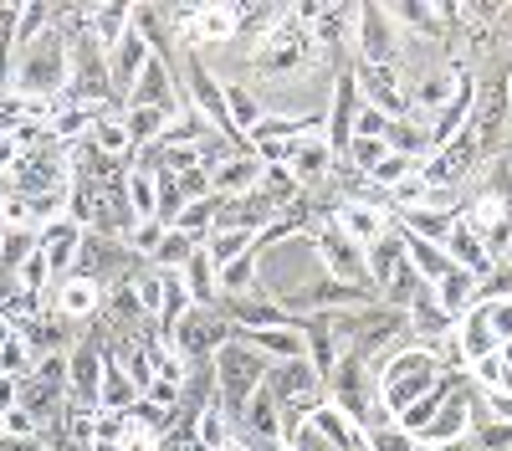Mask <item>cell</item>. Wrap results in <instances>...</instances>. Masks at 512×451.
I'll list each match as a JSON object with an SVG mask.
<instances>
[{
  "mask_svg": "<svg viewBox=\"0 0 512 451\" xmlns=\"http://www.w3.org/2000/svg\"><path fill=\"white\" fill-rule=\"evenodd\" d=\"M6 328H11V323H6V318H0V334H6Z\"/></svg>",
  "mask_w": 512,
  "mask_h": 451,
  "instance_id": "obj_49",
  "label": "cell"
},
{
  "mask_svg": "<svg viewBox=\"0 0 512 451\" xmlns=\"http://www.w3.org/2000/svg\"><path fill=\"white\" fill-rule=\"evenodd\" d=\"M487 323H492L497 349H502V344H512V303H487Z\"/></svg>",
  "mask_w": 512,
  "mask_h": 451,
  "instance_id": "obj_44",
  "label": "cell"
},
{
  "mask_svg": "<svg viewBox=\"0 0 512 451\" xmlns=\"http://www.w3.org/2000/svg\"><path fill=\"white\" fill-rule=\"evenodd\" d=\"M323 385H328V405H333V410H344L354 426L369 421L374 390H364V359H359V354H344V359H338V369H333Z\"/></svg>",
  "mask_w": 512,
  "mask_h": 451,
  "instance_id": "obj_11",
  "label": "cell"
},
{
  "mask_svg": "<svg viewBox=\"0 0 512 451\" xmlns=\"http://www.w3.org/2000/svg\"><path fill=\"white\" fill-rule=\"evenodd\" d=\"M364 441H369V451H415V436H410V431H400L395 421H390V426L364 431Z\"/></svg>",
  "mask_w": 512,
  "mask_h": 451,
  "instance_id": "obj_42",
  "label": "cell"
},
{
  "mask_svg": "<svg viewBox=\"0 0 512 451\" xmlns=\"http://www.w3.org/2000/svg\"><path fill=\"white\" fill-rule=\"evenodd\" d=\"M267 369H272V359H262L256 349H246L241 339H231V344H221L216 349V400H221V410L231 416V426L241 421V410H246V400L267 385Z\"/></svg>",
  "mask_w": 512,
  "mask_h": 451,
  "instance_id": "obj_4",
  "label": "cell"
},
{
  "mask_svg": "<svg viewBox=\"0 0 512 451\" xmlns=\"http://www.w3.org/2000/svg\"><path fill=\"white\" fill-rule=\"evenodd\" d=\"M308 31H313V47L323 41L328 52H344V41L354 36V6H323V16Z\"/></svg>",
  "mask_w": 512,
  "mask_h": 451,
  "instance_id": "obj_29",
  "label": "cell"
},
{
  "mask_svg": "<svg viewBox=\"0 0 512 451\" xmlns=\"http://www.w3.org/2000/svg\"><path fill=\"white\" fill-rule=\"evenodd\" d=\"M0 451H52V446H41V436H0Z\"/></svg>",
  "mask_w": 512,
  "mask_h": 451,
  "instance_id": "obj_47",
  "label": "cell"
},
{
  "mask_svg": "<svg viewBox=\"0 0 512 451\" xmlns=\"http://www.w3.org/2000/svg\"><path fill=\"white\" fill-rule=\"evenodd\" d=\"M410 175H420V164H415V159H405V154H384V159L374 164V170H369V185L390 195V190H395V185H405Z\"/></svg>",
  "mask_w": 512,
  "mask_h": 451,
  "instance_id": "obj_36",
  "label": "cell"
},
{
  "mask_svg": "<svg viewBox=\"0 0 512 451\" xmlns=\"http://www.w3.org/2000/svg\"><path fill=\"white\" fill-rule=\"evenodd\" d=\"M62 323H88L103 313V282L93 277H67L57 282V308H52Z\"/></svg>",
  "mask_w": 512,
  "mask_h": 451,
  "instance_id": "obj_16",
  "label": "cell"
},
{
  "mask_svg": "<svg viewBox=\"0 0 512 451\" xmlns=\"http://www.w3.org/2000/svg\"><path fill=\"white\" fill-rule=\"evenodd\" d=\"M88 139H93V149L98 154H108V159H118V164H134L139 154H134V139H128V129H123V113H98L93 118V129H88Z\"/></svg>",
  "mask_w": 512,
  "mask_h": 451,
  "instance_id": "obj_23",
  "label": "cell"
},
{
  "mask_svg": "<svg viewBox=\"0 0 512 451\" xmlns=\"http://www.w3.org/2000/svg\"><path fill=\"white\" fill-rule=\"evenodd\" d=\"M103 369H108V354H103L98 344L67 349V405H72V410H98Z\"/></svg>",
  "mask_w": 512,
  "mask_h": 451,
  "instance_id": "obj_12",
  "label": "cell"
},
{
  "mask_svg": "<svg viewBox=\"0 0 512 451\" xmlns=\"http://www.w3.org/2000/svg\"><path fill=\"white\" fill-rule=\"evenodd\" d=\"M159 241H164V226L159 221H134V226H128V236H123L128 257H154Z\"/></svg>",
  "mask_w": 512,
  "mask_h": 451,
  "instance_id": "obj_38",
  "label": "cell"
},
{
  "mask_svg": "<svg viewBox=\"0 0 512 451\" xmlns=\"http://www.w3.org/2000/svg\"><path fill=\"white\" fill-rule=\"evenodd\" d=\"M359 108H364V98H359V88H354V72H349V67H338V77H333V103H328V118H323V139H328L333 159H344V154H349Z\"/></svg>",
  "mask_w": 512,
  "mask_h": 451,
  "instance_id": "obj_9",
  "label": "cell"
},
{
  "mask_svg": "<svg viewBox=\"0 0 512 451\" xmlns=\"http://www.w3.org/2000/svg\"><path fill=\"white\" fill-rule=\"evenodd\" d=\"M93 41H98V52L108 57L118 41L134 31V6H123V0H113V6H93V21H88Z\"/></svg>",
  "mask_w": 512,
  "mask_h": 451,
  "instance_id": "obj_25",
  "label": "cell"
},
{
  "mask_svg": "<svg viewBox=\"0 0 512 451\" xmlns=\"http://www.w3.org/2000/svg\"><path fill=\"white\" fill-rule=\"evenodd\" d=\"M180 282H185V293H190V303H195V308H216V298H221V282H216V262L205 257V246H200V252L185 262Z\"/></svg>",
  "mask_w": 512,
  "mask_h": 451,
  "instance_id": "obj_28",
  "label": "cell"
},
{
  "mask_svg": "<svg viewBox=\"0 0 512 451\" xmlns=\"http://www.w3.org/2000/svg\"><path fill=\"white\" fill-rule=\"evenodd\" d=\"M164 123L169 118L154 113V108H123V129H128V139H134V154L164 139Z\"/></svg>",
  "mask_w": 512,
  "mask_h": 451,
  "instance_id": "obj_34",
  "label": "cell"
},
{
  "mask_svg": "<svg viewBox=\"0 0 512 451\" xmlns=\"http://www.w3.org/2000/svg\"><path fill=\"white\" fill-rule=\"evenodd\" d=\"M313 62H318L313 31L297 26L292 16H282V26L272 36H262V47H256V57H251V72L267 77V82H287V77L297 82V77L313 72Z\"/></svg>",
  "mask_w": 512,
  "mask_h": 451,
  "instance_id": "obj_3",
  "label": "cell"
},
{
  "mask_svg": "<svg viewBox=\"0 0 512 451\" xmlns=\"http://www.w3.org/2000/svg\"><path fill=\"white\" fill-rule=\"evenodd\" d=\"M226 118H231V129L241 139H251L256 129H262V118H267V98L246 88V82H226Z\"/></svg>",
  "mask_w": 512,
  "mask_h": 451,
  "instance_id": "obj_20",
  "label": "cell"
},
{
  "mask_svg": "<svg viewBox=\"0 0 512 451\" xmlns=\"http://www.w3.org/2000/svg\"><path fill=\"white\" fill-rule=\"evenodd\" d=\"M472 446L477 451H512V426L507 421H472Z\"/></svg>",
  "mask_w": 512,
  "mask_h": 451,
  "instance_id": "obj_41",
  "label": "cell"
},
{
  "mask_svg": "<svg viewBox=\"0 0 512 451\" xmlns=\"http://www.w3.org/2000/svg\"><path fill=\"white\" fill-rule=\"evenodd\" d=\"M36 369V354L26 349V339L16 334V328H6V334H0V375L6 380H26Z\"/></svg>",
  "mask_w": 512,
  "mask_h": 451,
  "instance_id": "obj_35",
  "label": "cell"
},
{
  "mask_svg": "<svg viewBox=\"0 0 512 451\" xmlns=\"http://www.w3.org/2000/svg\"><path fill=\"white\" fill-rule=\"evenodd\" d=\"M333 149H328V139L323 134H308V139H297L292 144V154H287V170H292V180L303 185V190H313L318 180H328L333 175Z\"/></svg>",
  "mask_w": 512,
  "mask_h": 451,
  "instance_id": "obj_15",
  "label": "cell"
},
{
  "mask_svg": "<svg viewBox=\"0 0 512 451\" xmlns=\"http://www.w3.org/2000/svg\"><path fill=\"white\" fill-rule=\"evenodd\" d=\"M236 339V323L226 318V308H190L180 318V328L169 334V344H175V354L190 364V359H210L221 344Z\"/></svg>",
  "mask_w": 512,
  "mask_h": 451,
  "instance_id": "obj_6",
  "label": "cell"
},
{
  "mask_svg": "<svg viewBox=\"0 0 512 451\" xmlns=\"http://www.w3.org/2000/svg\"><path fill=\"white\" fill-rule=\"evenodd\" d=\"M349 72H354V88H359L364 108H379L390 123L410 113V93H405V82H400V62L395 67H364V62H354Z\"/></svg>",
  "mask_w": 512,
  "mask_h": 451,
  "instance_id": "obj_8",
  "label": "cell"
},
{
  "mask_svg": "<svg viewBox=\"0 0 512 451\" xmlns=\"http://www.w3.org/2000/svg\"><path fill=\"white\" fill-rule=\"evenodd\" d=\"M384 154H390V149H384V139H354V144H349V154H344V164H349L354 175H364V180H369V170H374V164H379Z\"/></svg>",
  "mask_w": 512,
  "mask_h": 451,
  "instance_id": "obj_40",
  "label": "cell"
},
{
  "mask_svg": "<svg viewBox=\"0 0 512 451\" xmlns=\"http://www.w3.org/2000/svg\"><path fill=\"white\" fill-rule=\"evenodd\" d=\"M123 108H154V113H164V118H180V113H185L180 77L169 72V62H164V57H154V62L144 67V77L134 82V93H128V103H123Z\"/></svg>",
  "mask_w": 512,
  "mask_h": 451,
  "instance_id": "obj_10",
  "label": "cell"
},
{
  "mask_svg": "<svg viewBox=\"0 0 512 451\" xmlns=\"http://www.w3.org/2000/svg\"><path fill=\"white\" fill-rule=\"evenodd\" d=\"M175 185H180L185 200H205V195H210V175H205V170H190V175H180Z\"/></svg>",
  "mask_w": 512,
  "mask_h": 451,
  "instance_id": "obj_46",
  "label": "cell"
},
{
  "mask_svg": "<svg viewBox=\"0 0 512 451\" xmlns=\"http://www.w3.org/2000/svg\"><path fill=\"white\" fill-rule=\"evenodd\" d=\"M446 257H451L456 267H466V272H472L477 282H482V277L497 267V262L487 257V246H482V231H477L472 221H466V216H461V221L451 226V236H446Z\"/></svg>",
  "mask_w": 512,
  "mask_h": 451,
  "instance_id": "obj_19",
  "label": "cell"
},
{
  "mask_svg": "<svg viewBox=\"0 0 512 451\" xmlns=\"http://www.w3.org/2000/svg\"><path fill=\"white\" fill-rule=\"evenodd\" d=\"M31 252H36V231H6V241H0V272H16Z\"/></svg>",
  "mask_w": 512,
  "mask_h": 451,
  "instance_id": "obj_39",
  "label": "cell"
},
{
  "mask_svg": "<svg viewBox=\"0 0 512 451\" xmlns=\"http://www.w3.org/2000/svg\"><path fill=\"white\" fill-rule=\"evenodd\" d=\"M441 380V369L431 359V349H420V344H400L390 359H384L379 369V380H374V400L390 410V416H405V410L431 390Z\"/></svg>",
  "mask_w": 512,
  "mask_h": 451,
  "instance_id": "obj_2",
  "label": "cell"
},
{
  "mask_svg": "<svg viewBox=\"0 0 512 451\" xmlns=\"http://www.w3.org/2000/svg\"><path fill=\"white\" fill-rule=\"evenodd\" d=\"M256 277H262V257H256V252H246V257H236V262H226V267H216L221 298H246L251 287H256Z\"/></svg>",
  "mask_w": 512,
  "mask_h": 451,
  "instance_id": "obj_31",
  "label": "cell"
},
{
  "mask_svg": "<svg viewBox=\"0 0 512 451\" xmlns=\"http://www.w3.org/2000/svg\"><path fill=\"white\" fill-rule=\"evenodd\" d=\"M384 149H390V154H405V159H415V164H425V159L436 154V149H431V118H425V113L395 118L390 134H384Z\"/></svg>",
  "mask_w": 512,
  "mask_h": 451,
  "instance_id": "obj_18",
  "label": "cell"
},
{
  "mask_svg": "<svg viewBox=\"0 0 512 451\" xmlns=\"http://www.w3.org/2000/svg\"><path fill=\"white\" fill-rule=\"evenodd\" d=\"M216 211H221V200H216V195L190 200L185 211H180V221H175V231H185L195 246H205V241H210V231H216Z\"/></svg>",
  "mask_w": 512,
  "mask_h": 451,
  "instance_id": "obj_32",
  "label": "cell"
},
{
  "mask_svg": "<svg viewBox=\"0 0 512 451\" xmlns=\"http://www.w3.org/2000/svg\"><path fill=\"white\" fill-rule=\"evenodd\" d=\"M390 134V118H384L379 108H359V118H354V139H384Z\"/></svg>",
  "mask_w": 512,
  "mask_h": 451,
  "instance_id": "obj_43",
  "label": "cell"
},
{
  "mask_svg": "<svg viewBox=\"0 0 512 451\" xmlns=\"http://www.w3.org/2000/svg\"><path fill=\"white\" fill-rule=\"evenodd\" d=\"M400 241H405V267H410L425 287H436V282L451 272L446 246H436V241H420V236H405V231H400Z\"/></svg>",
  "mask_w": 512,
  "mask_h": 451,
  "instance_id": "obj_22",
  "label": "cell"
},
{
  "mask_svg": "<svg viewBox=\"0 0 512 451\" xmlns=\"http://www.w3.org/2000/svg\"><path fill=\"white\" fill-rule=\"evenodd\" d=\"M123 205H128V216L134 221H159V175L149 170H128L123 175Z\"/></svg>",
  "mask_w": 512,
  "mask_h": 451,
  "instance_id": "obj_24",
  "label": "cell"
},
{
  "mask_svg": "<svg viewBox=\"0 0 512 451\" xmlns=\"http://www.w3.org/2000/svg\"><path fill=\"white\" fill-rule=\"evenodd\" d=\"M16 400H21V385L0 375V416H6V410H16Z\"/></svg>",
  "mask_w": 512,
  "mask_h": 451,
  "instance_id": "obj_48",
  "label": "cell"
},
{
  "mask_svg": "<svg viewBox=\"0 0 512 451\" xmlns=\"http://www.w3.org/2000/svg\"><path fill=\"white\" fill-rule=\"evenodd\" d=\"M308 241H313V252H318V262H323V277L344 282V287H364V293L374 298V287H369V252L338 231V221H318V226L308 231Z\"/></svg>",
  "mask_w": 512,
  "mask_h": 451,
  "instance_id": "obj_5",
  "label": "cell"
},
{
  "mask_svg": "<svg viewBox=\"0 0 512 451\" xmlns=\"http://www.w3.org/2000/svg\"><path fill=\"white\" fill-rule=\"evenodd\" d=\"M195 252H200V246H195L185 231L169 226V231H164V241H159V252L149 257V267H154V272H185V262H190Z\"/></svg>",
  "mask_w": 512,
  "mask_h": 451,
  "instance_id": "obj_33",
  "label": "cell"
},
{
  "mask_svg": "<svg viewBox=\"0 0 512 451\" xmlns=\"http://www.w3.org/2000/svg\"><path fill=\"white\" fill-rule=\"evenodd\" d=\"M256 180H262V159L251 154V144L241 154H231L221 170H210V195L216 200H236V195H251Z\"/></svg>",
  "mask_w": 512,
  "mask_h": 451,
  "instance_id": "obj_17",
  "label": "cell"
},
{
  "mask_svg": "<svg viewBox=\"0 0 512 451\" xmlns=\"http://www.w3.org/2000/svg\"><path fill=\"white\" fill-rule=\"evenodd\" d=\"M472 410H477V395L456 390V395L436 410V416H431V426L415 436V446H451V441H466V436H472Z\"/></svg>",
  "mask_w": 512,
  "mask_h": 451,
  "instance_id": "obj_14",
  "label": "cell"
},
{
  "mask_svg": "<svg viewBox=\"0 0 512 451\" xmlns=\"http://www.w3.org/2000/svg\"><path fill=\"white\" fill-rule=\"evenodd\" d=\"M144 395L134 390V380L123 375V369L108 359V369H103V390H98V410H113V416H128Z\"/></svg>",
  "mask_w": 512,
  "mask_h": 451,
  "instance_id": "obj_30",
  "label": "cell"
},
{
  "mask_svg": "<svg viewBox=\"0 0 512 451\" xmlns=\"http://www.w3.org/2000/svg\"><path fill=\"white\" fill-rule=\"evenodd\" d=\"M431 298H436V308H441V313H446V318L456 323V318H461L466 308L477 303V277L466 272V267H456V262H451V272H446V277H441V282L431 287Z\"/></svg>",
  "mask_w": 512,
  "mask_h": 451,
  "instance_id": "obj_21",
  "label": "cell"
},
{
  "mask_svg": "<svg viewBox=\"0 0 512 451\" xmlns=\"http://www.w3.org/2000/svg\"><path fill=\"white\" fill-rule=\"evenodd\" d=\"M0 241H6V226H0Z\"/></svg>",
  "mask_w": 512,
  "mask_h": 451,
  "instance_id": "obj_50",
  "label": "cell"
},
{
  "mask_svg": "<svg viewBox=\"0 0 512 451\" xmlns=\"http://www.w3.org/2000/svg\"><path fill=\"white\" fill-rule=\"evenodd\" d=\"M354 41L364 67H395L400 26L390 21V6H354Z\"/></svg>",
  "mask_w": 512,
  "mask_h": 451,
  "instance_id": "obj_7",
  "label": "cell"
},
{
  "mask_svg": "<svg viewBox=\"0 0 512 451\" xmlns=\"http://www.w3.org/2000/svg\"><path fill=\"white\" fill-rule=\"evenodd\" d=\"M62 88H67V36H62V26H52L11 57V93L52 103V98H62Z\"/></svg>",
  "mask_w": 512,
  "mask_h": 451,
  "instance_id": "obj_1",
  "label": "cell"
},
{
  "mask_svg": "<svg viewBox=\"0 0 512 451\" xmlns=\"http://www.w3.org/2000/svg\"><path fill=\"white\" fill-rule=\"evenodd\" d=\"M134 293H139L144 313H149V318H159V303H164V277H159V272H149V277L134 287Z\"/></svg>",
  "mask_w": 512,
  "mask_h": 451,
  "instance_id": "obj_45",
  "label": "cell"
},
{
  "mask_svg": "<svg viewBox=\"0 0 512 451\" xmlns=\"http://www.w3.org/2000/svg\"><path fill=\"white\" fill-rule=\"evenodd\" d=\"M400 267H405V241H400V231L390 226V236H379V241L369 246V287H374V298L384 293V282H390Z\"/></svg>",
  "mask_w": 512,
  "mask_h": 451,
  "instance_id": "obj_27",
  "label": "cell"
},
{
  "mask_svg": "<svg viewBox=\"0 0 512 451\" xmlns=\"http://www.w3.org/2000/svg\"><path fill=\"white\" fill-rule=\"evenodd\" d=\"M246 252H256L246 231H210V241H205V257L216 262V267H226V262H236Z\"/></svg>",
  "mask_w": 512,
  "mask_h": 451,
  "instance_id": "obj_37",
  "label": "cell"
},
{
  "mask_svg": "<svg viewBox=\"0 0 512 451\" xmlns=\"http://www.w3.org/2000/svg\"><path fill=\"white\" fill-rule=\"evenodd\" d=\"M154 62V47L139 36V31H128L118 47L108 52V88H113V98H123L128 103V93H134V82L144 77V67Z\"/></svg>",
  "mask_w": 512,
  "mask_h": 451,
  "instance_id": "obj_13",
  "label": "cell"
},
{
  "mask_svg": "<svg viewBox=\"0 0 512 451\" xmlns=\"http://www.w3.org/2000/svg\"><path fill=\"white\" fill-rule=\"evenodd\" d=\"M185 36L190 41H231L236 36V6H190Z\"/></svg>",
  "mask_w": 512,
  "mask_h": 451,
  "instance_id": "obj_26",
  "label": "cell"
}]
</instances>
